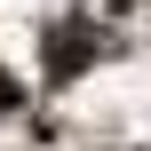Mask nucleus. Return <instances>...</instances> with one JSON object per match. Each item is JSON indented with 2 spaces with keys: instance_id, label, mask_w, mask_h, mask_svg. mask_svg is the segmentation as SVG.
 Here are the masks:
<instances>
[{
  "instance_id": "f257e3e1",
  "label": "nucleus",
  "mask_w": 151,
  "mask_h": 151,
  "mask_svg": "<svg viewBox=\"0 0 151 151\" xmlns=\"http://www.w3.org/2000/svg\"><path fill=\"white\" fill-rule=\"evenodd\" d=\"M48 56H56V72L72 80V72L88 64V32H80V24H72V32H56V48H48Z\"/></svg>"
},
{
  "instance_id": "f03ea898",
  "label": "nucleus",
  "mask_w": 151,
  "mask_h": 151,
  "mask_svg": "<svg viewBox=\"0 0 151 151\" xmlns=\"http://www.w3.org/2000/svg\"><path fill=\"white\" fill-rule=\"evenodd\" d=\"M16 104H24V96H16V80L0 72V111H16Z\"/></svg>"
}]
</instances>
